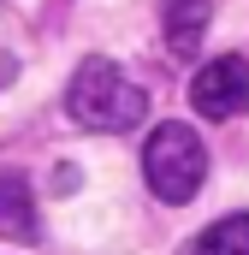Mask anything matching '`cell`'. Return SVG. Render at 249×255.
<instances>
[{
    "label": "cell",
    "mask_w": 249,
    "mask_h": 255,
    "mask_svg": "<svg viewBox=\"0 0 249 255\" xmlns=\"http://www.w3.org/2000/svg\"><path fill=\"white\" fill-rule=\"evenodd\" d=\"M65 113L83 130H101V136H124L148 119V95L124 77L113 60L89 54V60L71 71V89H65Z\"/></svg>",
    "instance_id": "6da1fadb"
},
{
    "label": "cell",
    "mask_w": 249,
    "mask_h": 255,
    "mask_svg": "<svg viewBox=\"0 0 249 255\" xmlns=\"http://www.w3.org/2000/svg\"><path fill=\"white\" fill-rule=\"evenodd\" d=\"M142 172H148V190L160 202L184 208V202H196L202 178H208V142L196 136V125L166 119V125H154L148 148H142Z\"/></svg>",
    "instance_id": "7a4b0ae2"
},
{
    "label": "cell",
    "mask_w": 249,
    "mask_h": 255,
    "mask_svg": "<svg viewBox=\"0 0 249 255\" xmlns=\"http://www.w3.org/2000/svg\"><path fill=\"white\" fill-rule=\"evenodd\" d=\"M190 107H196L202 119H238L249 107V60L244 54L208 60L196 71V83H190Z\"/></svg>",
    "instance_id": "3957f363"
},
{
    "label": "cell",
    "mask_w": 249,
    "mask_h": 255,
    "mask_svg": "<svg viewBox=\"0 0 249 255\" xmlns=\"http://www.w3.org/2000/svg\"><path fill=\"white\" fill-rule=\"evenodd\" d=\"M42 220H36V190L24 172H0V238L6 244H36Z\"/></svg>",
    "instance_id": "277c9868"
},
{
    "label": "cell",
    "mask_w": 249,
    "mask_h": 255,
    "mask_svg": "<svg viewBox=\"0 0 249 255\" xmlns=\"http://www.w3.org/2000/svg\"><path fill=\"white\" fill-rule=\"evenodd\" d=\"M208 24H214V0H160V30H166V48L178 60H190L202 48Z\"/></svg>",
    "instance_id": "5b68a950"
},
{
    "label": "cell",
    "mask_w": 249,
    "mask_h": 255,
    "mask_svg": "<svg viewBox=\"0 0 249 255\" xmlns=\"http://www.w3.org/2000/svg\"><path fill=\"white\" fill-rule=\"evenodd\" d=\"M184 255H249V214H226V220H214L208 232L190 238Z\"/></svg>",
    "instance_id": "8992f818"
}]
</instances>
